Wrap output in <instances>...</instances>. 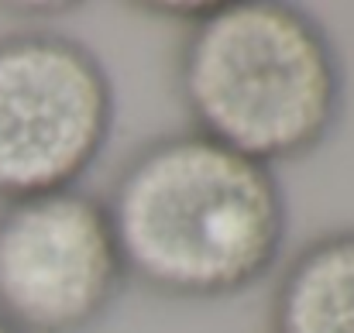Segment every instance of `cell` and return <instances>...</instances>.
Segmentation results:
<instances>
[{"label":"cell","mask_w":354,"mask_h":333,"mask_svg":"<svg viewBox=\"0 0 354 333\" xmlns=\"http://www.w3.org/2000/svg\"><path fill=\"white\" fill-rule=\"evenodd\" d=\"M111 223L127 278L165 299H231L282 258L289 200L275 169L200 131L141 144L118 172Z\"/></svg>","instance_id":"cell-1"},{"label":"cell","mask_w":354,"mask_h":333,"mask_svg":"<svg viewBox=\"0 0 354 333\" xmlns=\"http://www.w3.org/2000/svg\"><path fill=\"white\" fill-rule=\"evenodd\" d=\"M193 131L275 169L320 151L348 107V69L327 24L299 3H217L176 55Z\"/></svg>","instance_id":"cell-2"},{"label":"cell","mask_w":354,"mask_h":333,"mask_svg":"<svg viewBox=\"0 0 354 333\" xmlns=\"http://www.w3.org/2000/svg\"><path fill=\"white\" fill-rule=\"evenodd\" d=\"M118 90L104 59L62 31L0 38V200L76 189L107 151Z\"/></svg>","instance_id":"cell-3"},{"label":"cell","mask_w":354,"mask_h":333,"mask_svg":"<svg viewBox=\"0 0 354 333\" xmlns=\"http://www.w3.org/2000/svg\"><path fill=\"white\" fill-rule=\"evenodd\" d=\"M124 285L107 200L76 186L0 210V316L21 333L90 330Z\"/></svg>","instance_id":"cell-4"},{"label":"cell","mask_w":354,"mask_h":333,"mask_svg":"<svg viewBox=\"0 0 354 333\" xmlns=\"http://www.w3.org/2000/svg\"><path fill=\"white\" fill-rule=\"evenodd\" d=\"M272 333H354V227L313 237L286 265Z\"/></svg>","instance_id":"cell-5"},{"label":"cell","mask_w":354,"mask_h":333,"mask_svg":"<svg viewBox=\"0 0 354 333\" xmlns=\"http://www.w3.org/2000/svg\"><path fill=\"white\" fill-rule=\"evenodd\" d=\"M0 333H21V330H17L10 320H3V316H0Z\"/></svg>","instance_id":"cell-6"}]
</instances>
